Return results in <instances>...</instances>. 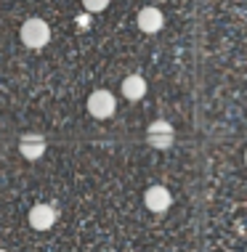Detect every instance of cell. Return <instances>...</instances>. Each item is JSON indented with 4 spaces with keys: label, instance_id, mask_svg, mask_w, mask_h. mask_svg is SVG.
Here are the masks:
<instances>
[{
    "label": "cell",
    "instance_id": "obj_1",
    "mask_svg": "<svg viewBox=\"0 0 247 252\" xmlns=\"http://www.w3.org/2000/svg\"><path fill=\"white\" fill-rule=\"evenodd\" d=\"M19 37H22V43L27 45L30 51H40L48 45V40H51V27H48L45 19H27L22 24V32H19Z\"/></svg>",
    "mask_w": 247,
    "mask_h": 252
},
{
    "label": "cell",
    "instance_id": "obj_2",
    "mask_svg": "<svg viewBox=\"0 0 247 252\" xmlns=\"http://www.w3.org/2000/svg\"><path fill=\"white\" fill-rule=\"evenodd\" d=\"M114 109H117V101L109 91H93L88 96V112L96 120H109L114 114Z\"/></svg>",
    "mask_w": 247,
    "mask_h": 252
},
{
    "label": "cell",
    "instance_id": "obj_3",
    "mask_svg": "<svg viewBox=\"0 0 247 252\" xmlns=\"http://www.w3.org/2000/svg\"><path fill=\"white\" fill-rule=\"evenodd\" d=\"M143 204H146V210L149 213H168L170 210V204H173V194L168 191L165 186H149L146 191H143Z\"/></svg>",
    "mask_w": 247,
    "mask_h": 252
},
{
    "label": "cell",
    "instance_id": "obj_4",
    "mask_svg": "<svg viewBox=\"0 0 247 252\" xmlns=\"http://www.w3.org/2000/svg\"><path fill=\"white\" fill-rule=\"evenodd\" d=\"M136 24H139L141 32H146V35H154V32H160L165 27V13L157 8V5H146V8L139 11V16H136Z\"/></svg>",
    "mask_w": 247,
    "mask_h": 252
},
{
    "label": "cell",
    "instance_id": "obj_5",
    "mask_svg": "<svg viewBox=\"0 0 247 252\" xmlns=\"http://www.w3.org/2000/svg\"><path fill=\"white\" fill-rule=\"evenodd\" d=\"M173 138H176L173 125H170V122H165V120L152 122V125H149V130H146V141L154 149H168L170 144H173Z\"/></svg>",
    "mask_w": 247,
    "mask_h": 252
},
{
    "label": "cell",
    "instance_id": "obj_6",
    "mask_svg": "<svg viewBox=\"0 0 247 252\" xmlns=\"http://www.w3.org/2000/svg\"><path fill=\"white\" fill-rule=\"evenodd\" d=\"M56 218H59V213L51 204H35V207L30 210V226L35 231H48V228H53Z\"/></svg>",
    "mask_w": 247,
    "mask_h": 252
},
{
    "label": "cell",
    "instance_id": "obj_7",
    "mask_svg": "<svg viewBox=\"0 0 247 252\" xmlns=\"http://www.w3.org/2000/svg\"><path fill=\"white\" fill-rule=\"evenodd\" d=\"M146 80L141 77V74H128L125 80H122V85H120V93H122V98H128V101H141L143 96H146Z\"/></svg>",
    "mask_w": 247,
    "mask_h": 252
},
{
    "label": "cell",
    "instance_id": "obj_8",
    "mask_svg": "<svg viewBox=\"0 0 247 252\" xmlns=\"http://www.w3.org/2000/svg\"><path fill=\"white\" fill-rule=\"evenodd\" d=\"M19 149H22V154L27 157V159H37V157L43 154V149H45V141L40 138V135H24Z\"/></svg>",
    "mask_w": 247,
    "mask_h": 252
},
{
    "label": "cell",
    "instance_id": "obj_9",
    "mask_svg": "<svg viewBox=\"0 0 247 252\" xmlns=\"http://www.w3.org/2000/svg\"><path fill=\"white\" fill-rule=\"evenodd\" d=\"M109 5V0H82V8L88 13H101Z\"/></svg>",
    "mask_w": 247,
    "mask_h": 252
},
{
    "label": "cell",
    "instance_id": "obj_10",
    "mask_svg": "<svg viewBox=\"0 0 247 252\" xmlns=\"http://www.w3.org/2000/svg\"><path fill=\"white\" fill-rule=\"evenodd\" d=\"M245 165H247V152H245Z\"/></svg>",
    "mask_w": 247,
    "mask_h": 252
},
{
    "label": "cell",
    "instance_id": "obj_11",
    "mask_svg": "<svg viewBox=\"0 0 247 252\" xmlns=\"http://www.w3.org/2000/svg\"><path fill=\"white\" fill-rule=\"evenodd\" d=\"M226 252H234V250H226Z\"/></svg>",
    "mask_w": 247,
    "mask_h": 252
},
{
    "label": "cell",
    "instance_id": "obj_12",
    "mask_svg": "<svg viewBox=\"0 0 247 252\" xmlns=\"http://www.w3.org/2000/svg\"><path fill=\"white\" fill-rule=\"evenodd\" d=\"M0 252H5V250H0Z\"/></svg>",
    "mask_w": 247,
    "mask_h": 252
}]
</instances>
